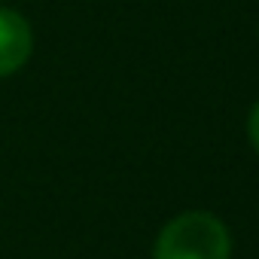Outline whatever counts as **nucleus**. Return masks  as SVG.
Listing matches in <instances>:
<instances>
[{"label":"nucleus","instance_id":"f257e3e1","mask_svg":"<svg viewBox=\"0 0 259 259\" xmlns=\"http://www.w3.org/2000/svg\"><path fill=\"white\" fill-rule=\"evenodd\" d=\"M153 259H232V232L213 210H183L159 229Z\"/></svg>","mask_w":259,"mask_h":259},{"label":"nucleus","instance_id":"7ed1b4c3","mask_svg":"<svg viewBox=\"0 0 259 259\" xmlns=\"http://www.w3.org/2000/svg\"><path fill=\"white\" fill-rule=\"evenodd\" d=\"M247 141H250V147L256 150V156H259V101L250 107V113H247Z\"/></svg>","mask_w":259,"mask_h":259},{"label":"nucleus","instance_id":"f03ea898","mask_svg":"<svg viewBox=\"0 0 259 259\" xmlns=\"http://www.w3.org/2000/svg\"><path fill=\"white\" fill-rule=\"evenodd\" d=\"M34 55L31 22L10 7H0V79L19 73Z\"/></svg>","mask_w":259,"mask_h":259}]
</instances>
